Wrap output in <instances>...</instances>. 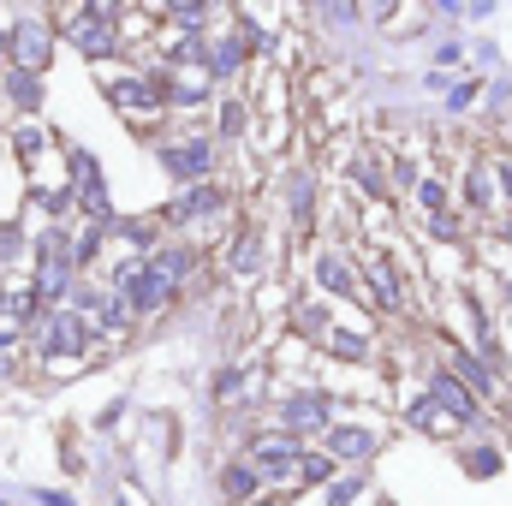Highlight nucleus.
Returning <instances> with one entry per match:
<instances>
[{"mask_svg": "<svg viewBox=\"0 0 512 506\" xmlns=\"http://www.w3.org/2000/svg\"><path fill=\"white\" fill-rule=\"evenodd\" d=\"M286 417H292V423H322V399H316V393H310V399H292Z\"/></svg>", "mask_w": 512, "mask_h": 506, "instance_id": "obj_8", "label": "nucleus"}, {"mask_svg": "<svg viewBox=\"0 0 512 506\" xmlns=\"http://www.w3.org/2000/svg\"><path fill=\"white\" fill-rule=\"evenodd\" d=\"M256 506H280V501H256Z\"/></svg>", "mask_w": 512, "mask_h": 506, "instance_id": "obj_13", "label": "nucleus"}, {"mask_svg": "<svg viewBox=\"0 0 512 506\" xmlns=\"http://www.w3.org/2000/svg\"><path fill=\"white\" fill-rule=\"evenodd\" d=\"M322 286H334V292H340V286H346V268H340V262H322Z\"/></svg>", "mask_w": 512, "mask_h": 506, "instance_id": "obj_10", "label": "nucleus"}, {"mask_svg": "<svg viewBox=\"0 0 512 506\" xmlns=\"http://www.w3.org/2000/svg\"><path fill=\"white\" fill-rule=\"evenodd\" d=\"M155 96H161V84H114V102H126V108H143Z\"/></svg>", "mask_w": 512, "mask_h": 506, "instance_id": "obj_5", "label": "nucleus"}, {"mask_svg": "<svg viewBox=\"0 0 512 506\" xmlns=\"http://www.w3.org/2000/svg\"><path fill=\"white\" fill-rule=\"evenodd\" d=\"M72 352H78V328L66 316H54L48 322V358H72Z\"/></svg>", "mask_w": 512, "mask_h": 506, "instance_id": "obj_3", "label": "nucleus"}, {"mask_svg": "<svg viewBox=\"0 0 512 506\" xmlns=\"http://www.w3.org/2000/svg\"><path fill=\"white\" fill-rule=\"evenodd\" d=\"M6 358H12V346H6V340H0V370H6Z\"/></svg>", "mask_w": 512, "mask_h": 506, "instance_id": "obj_12", "label": "nucleus"}, {"mask_svg": "<svg viewBox=\"0 0 512 506\" xmlns=\"http://www.w3.org/2000/svg\"><path fill=\"white\" fill-rule=\"evenodd\" d=\"M251 459H262V465H286V459H292V441H256Z\"/></svg>", "mask_w": 512, "mask_h": 506, "instance_id": "obj_7", "label": "nucleus"}, {"mask_svg": "<svg viewBox=\"0 0 512 506\" xmlns=\"http://www.w3.org/2000/svg\"><path fill=\"white\" fill-rule=\"evenodd\" d=\"M215 203H221V197H215V191H191V197H185V203H179V209H173V215H179V221H197V215H209V209H215Z\"/></svg>", "mask_w": 512, "mask_h": 506, "instance_id": "obj_6", "label": "nucleus"}, {"mask_svg": "<svg viewBox=\"0 0 512 506\" xmlns=\"http://www.w3.org/2000/svg\"><path fill=\"white\" fill-rule=\"evenodd\" d=\"M435 405H447V411H453V417H477V405H471V393H465V387H459V381H435Z\"/></svg>", "mask_w": 512, "mask_h": 506, "instance_id": "obj_2", "label": "nucleus"}, {"mask_svg": "<svg viewBox=\"0 0 512 506\" xmlns=\"http://www.w3.org/2000/svg\"><path fill=\"white\" fill-rule=\"evenodd\" d=\"M102 18H114V12H108V6H96L90 18H78V24H72V42H78L84 54H108V48H114V36L102 30Z\"/></svg>", "mask_w": 512, "mask_h": 506, "instance_id": "obj_1", "label": "nucleus"}, {"mask_svg": "<svg viewBox=\"0 0 512 506\" xmlns=\"http://www.w3.org/2000/svg\"><path fill=\"white\" fill-rule=\"evenodd\" d=\"M334 453H370V435H358V429H340V435H334Z\"/></svg>", "mask_w": 512, "mask_h": 506, "instance_id": "obj_9", "label": "nucleus"}, {"mask_svg": "<svg viewBox=\"0 0 512 506\" xmlns=\"http://www.w3.org/2000/svg\"><path fill=\"white\" fill-rule=\"evenodd\" d=\"M167 161L179 167V179H197L209 167V149H167Z\"/></svg>", "mask_w": 512, "mask_h": 506, "instance_id": "obj_4", "label": "nucleus"}, {"mask_svg": "<svg viewBox=\"0 0 512 506\" xmlns=\"http://www.w3.org/2000/svg\"><path fill=\"white\" fill-rule=\"evenodd\" d=\"M352 495H358V489H352V483H340V489H334V506H352Z\"/></svg>", "mask_w": 512, "mask_h": 506, "instance_id": "obj_11", "label": "nucleus"}]
</instances>
